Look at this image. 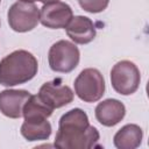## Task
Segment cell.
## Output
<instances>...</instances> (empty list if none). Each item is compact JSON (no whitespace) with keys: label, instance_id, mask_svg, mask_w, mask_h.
<instances>
[{"label":"cell","instance_id":"1","mask_svg":"<svg viewBox=\"0 0 149 149\" xmlns=\"http://www.w3.org/2000/svg\"><path fill=\"white\" fill-rule=\"evenodd\" d=\"M99 132L90 126L87 114L80 108H73L62 115L55 147L61 149H88L95 146Z\"/></svg>","mask_w":149,"mask_h":149},{"label":"cell","instance_id":"2","mask_svg":"<svg viewBox=\"0 0 149 149\" xmlns=\"http://www.w3.org/2000/svg\"><path fill=\"white\" fill-rule=\"evenodd\" d=\"M35 56L26 50H16L0 62V85L14 86L29 81L37 73Z\"/></svg>","mask_w":149,"mask_h":149},{"label":"cell","instance_id":"3","mask_svg":"<svg viewBox=\"0 0 149 149\" xmlns=\"http://www.w3.org/2000/svg\"><path fill=\"white\" fill-rule=\"evenodd\" d=\"M140 80V70L130 61H120L111 70L112 86L122 95L133 94L139 88Z\"/></svg>","mask_w":149,"mask_h":149},{"label":"cell","instance_id":"4","mask_svg":"<svg viewBox=\"0 0 149 149\" xmlns=\"http://www.w3.org/2000/svg\"><path fill=\"white\" fill-rule=\"evenodd\" d=\"M74 92L85 102L98 101L105 92V80L100 71L93 68L83 70L74 80Z\"/></svg>","mask_w":149,"mask_h":149},{"label":"cell","instance_id":"5","mask_svg":"<svg viewBox=\"0 0 149 149\" xmlns=\"http://www.w3.org/2000/svg\"><path fill=\"white\" fill-rule=\"evenodd\" d=\"M49 65L56 72L68 73L76 69L79 63L78 48L65 40L54 43L49 50Z\"/></svg>","mask_w":149,"mask_h":149},{"label":"cell","instance_id":"6","mask_svg":"<svg viewBox=\"0 0 149 149\" xmlns=\"http://www.w3.org/2000/svg\"><path fill=\"white\" fill-rule=\"evenodd\" d=\"M8 23L17 33L34 29L40 21V9L33 2L17 1L8 9Z\"/></svg>","mask_w":149,"mask_h":149},{"label":"cell","instance_id":"7","mask_svg":"<svg viewBox=\"0 0 149 149\" xmlns=\"http://www.w3.org/2000/svg\"><path fill=\"white\" fill-rule=\"evenodd\" d=\"M73 17L71 7L62 1L44 3L40 10V21L50 29L65 28Z\"/></svg>","mask_w":149,"mask_h":149},{"label":"cell","instance_id":"8","mask_svg":"<svg viewBox=\"0 0 149 149\" xmlns=\"http://www.w3.org/2000/svg\"><path fill=\"white\" fill-rule=\"evenodd\" d=\"M40 99L52 109L69 105L73 100V92L59 79L44 83L37 94Z\"/></svg>","mask_w":149,"mask_h":149},{"label":"cell","instance_id":"9","mask_svg":"<svg viewBox=\"0 0 149 149\" xmlns=\"http://www.w3.org/2000/svg\"><path fill=\"white\" fill-rule=\"evenodd\" d=\"M30 93L24 90H5L0 92V112L12 119L22 116L24 102Z\"/></svg>","mask_w":149,"mask_h":149},{"label":"cell","instance_id":"10","mask_svg":"<svg viewBox=\"0 0 149 149\" xmlns=\"http://www.w3.org/2000/svg\"><path fill=\"white\" fill-rule=\"evenodd\" d=\"M126 114L125 105L116 99H107L102 102H99L95 107V118L97 120L106 126L112 127L119 123Z\"/></svg>","mask_w":149,"mask_h":149},{"label":"cell","instance_id":"11","mask_svg":"<svg viewBox=\"0 0 149 149\" xmlns=\"http://www.w3.org/2000/svg\"><path fill=\"white\" fill-rule=\"evenodd\" d=\"M68 36L78 44L90 43L95 37L93 22L86 16H74L65 27Z\"/></svg>","mask_w":149,"mask_h":149},{"label":"cell","instance_id":"12","mask_svg":"<svg viewBox=\"0 0 149 149\" xmlns=\"http://www.w3.org/2000/svg\"><path fill=\"white\" fill-rule=\"evenodd\" d=\"M143 137V132L137 125H126L114 135V146L119 149H135Z\"/></svg>","mask_w":149,"mask_h":149},{"label":"cell","instance_id":"13","mask_svg":"<svg viewBox=\"0 0 149 149\" xmlns=\"http://www.w3.org/2000/svg\"><path fill=\"white\" fill-rule=\"evenodd\" d=\"M21 134L28 141L47 140L51 134V125L47 119L24 120L21 126Z\"/></svg>","mask_w":149,"mask_h":149},{"label":"cell","instance_id":"14","mask_svg":"<svg viewBox=\"0 0 149 149\" xmlns=\"http://www.w3.org/2000/svg\"><path fill=\"white\" fill-rule=\"evenodd\" d=\"M52 108L44 104L38 95H31L23 105L22 115L24 120H44L52 114Z\"/></svg>","mask_w":149,"mask_h":149},{"label":"cell","instance_id":"15","mask_svg":"<svg viewBox=\"0 0 149 149\" xmlns=\"http://www.w3.org/2000/svg\"><path fill=\"white\" fill-rule=\"evenodd\" d=\"M80 7L90 13H99L102 12L107 6L109 0H78Z\"/></svg>","mask_w":149,"mask_h":149},{"label":"cell","instance_id":"16","mask_svg":"<svg viewBox=\"0 0 149 149\" xmlns=\"http://www.w3.org/2000/svg\"><path fill=\"white\" fill-rule=\"evenodd\" d=\"M20 1H24V2H35V1H42V0H20Z\"/></svg>","mask_w":149,"mask_h":149},{"label":"cell","instance_id":"17","mask_svg":"<svg viewBox=\"0 0 149 149\" xmlns=\"http://www.w3.org/2000/svg\"><path fill=\"white\" fill-rule=\"evenodd\" d=\"M52 1H58V0H42L43 3H48V2H52Z\"/></svg>","mask_w":149,"mask_h":149},{"label":"cell","instance_id":"18","mask_svg":"<svg viewBox=\"0 0 149 149\" xmlns=\"http://www.w3.org/2000/svg\"><path fill=\"white\" fill-rule=\"evenodd\" d=\"M0 1H1V0H0Z\"/></svg>","mask_w":149,"mask_h":149}]
</instances>
